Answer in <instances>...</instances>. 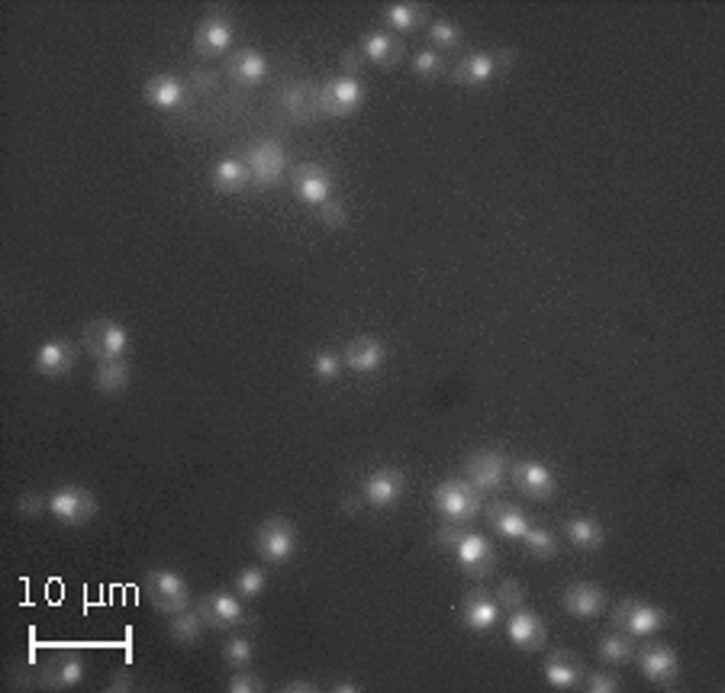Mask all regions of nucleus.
<instances>
[{
	"mask_svg": "<svg viewBox=\"0 0 725 693\" xmlns=\"http://www.w3.org/2000/svg\"><path fill=\"white\" fill-rule=\"evenodd\" d=\"M613 626L632 635V639H648V635H658L667 626V613L645 600H622L613 610Z\"/></svg>",
	"mask_w": 725,
	"mask_h": 693,
	"instance_id": "5",
	"label": "nucleus"
},
{
	"mask_svg": "<svg viewBox=\"0 0 725 693\" xmlns=\"http://www.w3.org/2000/svg\"><path fill=\"white\" fill-rule=\"evenodd\" d=\"M506 639H510L519 652H542L548 642V629L542 623V616L526 606H516L506 619Z\"/></svg>",
	"mask_w": 725,
	"mask_h": 693,
	"instance_id": "14",
	"label": "nucleus"
},
{
	"mask_svg": "<svg viewBox=\"0 0 725 693\" xmlns=\"http://www.w3.org/2000/svg\"><path fill=\"white\" fill-rule=\"evenodd\" d=\"M226 690H229V693H261V690H265V684H261V677H258V674L239 668L236 674L229 677Z\"/></svg>",
	"mask_w": 725,
	"mask_h": 693,
	"instance_id": "44",
	"label": "nucleus"
},
{
	"mask_svg": "<svg viewBox=\"0 0 725 693\" xmlns=\"http://www.w3.org/2000/svg\"><path fill=\"white\" fill-rule=\"evenodd\" d=\"M361 52H365V59L374 62L377 68H397L403 59V42L387 30H374L361 39Z\"/></svg>",
	"mask_w": 725,
	"mask_h": 693,
	"instance_id": "26",
	"label": "nucleus"
},
{
	"mask_svg": "<svg viewBox=\"0 0 725 693\" xmlns=\"http://www.w3.org/2000/svg\"><path fill=\"white\" fill-rule=\"evenodd\" d=\"M42 510H49V500H42V497H36V494H29V497L20 500V513H23V516H36V513H42Z\"/></svg>",
	"mask_w": 725,
	"mask_h": 693,
	"instance_id": "46",
	"label": "nucleus"
},
{
	"mask_svg": "<svg viewBox=\"0 0 725 693\" xmlns=\"http://www.w3.org/2000/svg\"><path fill=\"white\" fill-rule=\"evenodd\" d=\"M94 387L100 394L107 397H116L123 394L129 387V365L126 358H116V362H100L97 371H94Z\"/></svg>",
	"mask_w": 725,
	"mask_h": 693,
	"instance_id": "31",
	"label": "nucleus"
},
{
	"mask_svg": "<svg viewBox=\"0 0 725 693\" xmlns=\"http://www.w3.org/2000/svg\"><path fill=\"white\" fill-rule=\"evenodd\" d=\"M635 661H638V671L642 677H648L651 684L658 687H671L677 677H680V661H677V652L667 645H645L642 652H635Z\"/></svg>",
	"mask_w": 725,
	"mask_h": 693,
	"instance_id": "16",
	"label": "nucleus"
},
{
	"mask_svg": "<svg viewBox=\"0 0 725 693\" xmlns=\"http://www.w3.org/2000/svg\"><path fill=\"white\" fill-rule=\"evenodd\" d=\"M545 681L555 690H571L584 681V664L577 661L574 652H555L545 661Z\"/></svg>",
	"mask_w": 725,
	"mask_h": 693,
	"instance_id": "29",
	"label": "nucleus"
},
{
	"mask_svg": "<svg viewBox=\"0 0 725 693\" xmlns=\"http://www.w3.org/2000/svg\"><path fill=\"white\" fill-rule=\"evenodd\" d=\"M361 62H365V52H345V59H342V65H345V75L348 78H355L358 71H361Z\"/></svg>",
	"mask_w": 725,
	"mask_h": 693,
	"instance_id": "47",
	"label": "nucleus"
},
{
	"mask_svg": "<svg viewBox=\"0 0 725 693\" xmlns=\"http://www.w3.org/2000/svg\"><path fill=\"white\" fill-rule=\"evenodd\" d=\"M561 606L574 619H597L606 610V594H603V587H597V584L577 581V584H571L568 590H564Z\"/></svg>",
	"mask_w": 725,
	"mask_h": 693,
	"instance_id": "22",
	"label": "nucleus"
},
{
	"mask_svg": "<svg viewBox=\"0 0 725 693\" xmlns=\"http://www.w3.org/2000/svg\"><path fill=\"white\" fill-rule=\"evenodd\" d=\"M290 184H294V194L300 204L307 207H323L326 200H332V175L316 162H303L290 171Z\"/></svg>",
	"mask_w": 725,
	"mask_h": 693,
	"instance_id": "12",
	"label": "nucleus"
},
{
	"mask_svg": "<svg viewBox=\"0 0 725 693\" xmlns=\"http://www.w3.org/2000/svg\"><path fill=\"white\" fill-rule=\"evenodd\" d=\"M236 594L242 597V600H255V597H261L265 594V587H268V574L261 571V568H242L239 574H236Z\"/></svg>",
	"mask_w": 725,
	"mask_h": 693,
	"instance_id": "38",
	"label": "nucleus"
},
{
	"mask_svg": "<svg viewBox=\"0 0 725 693\" xmlns=\"http://www.w3.org/2000/svg\"><path fill=\"white\" fill-rule=\"evenodd\" d=\"M413 75L423 81H439L448 75V62L442 59V52L423 49V52H416V59H413Z\"/></svg>",
	"mask_w": 725,
	"mask_h": 693,
	"instance_id": "37",
	"label": "nucleus"
},
{
	"mask_svg": "<svg viewBox=\"0 0 725 693\" xmlns=\"http://www.w3.org/2000/svg\"><path fill=\"white\" fill-rule=\"evenodd\" d=\"M197 613L200 619L207 623V629H216V632H229L245 623V606L242 600H236L226 590H216V594H207L200 603H197Z\"/></svg>",
	"mask_w": 725,
	"mask_h": 693,
	"instance_id": "13",
	"label": "nucleus"
},
{
	"mask_svg": "<svg viewBox=\"0 0 725 693\" xmlns=\"http://www.w3.org/2000/svg\"><path fill=\"white\" fill-rule=\"evenodd\" d=\"M255 552L261 555L265 565H284L297 552V529L290 519L274 516L268 523H261L255 532Z\"/></svg>",
	"mask_w": 725,
	"mask_h": 693,
	"instance_id": "3",
	"label": "nucleus"
},
{
	"mask_svg": "<svg viewBox=\"0 0 725 693\" xmlns=\"http://www.w3.org/2000/svg\"><path fill=\"white\" fill-rule=\"evenodd\" d=\"M510 474H513V484L519 487V494H522V497H529V500L545 503V500L555 497V490H558L555 471L545 468L542 461H532V458L516 461Z\"/></svg>",
	"mask_w": 725,
	"mask_h": 693,
	"instance_id": "15",
	"label": "nucleus"
},
{
	"mask_svg": "<svg viewBox=\"0 0 725 693\" xmlns=\"http://www.w3.org/2000/svg\"><path fill=\"white\" fill-rule=\"evenodd\" d=\"M245 168L258 187H278L287 175V152L281 142L274 139H261L245 152Z\"/></svg>",
	"mask_w": 725,
	"mask_h": 693,
	"instance_id": "6",
	"label": "nucleus"
},
{
	"mask_svg": "<svg viewBox=\"0 0 725 693\" xmlns=\"http://www.w3.org/2000/svg\"><path fill=\"white\" fill-rule=\"evenodd\" d=\"M281 690H284V693H313L316 684H310V681H290V684H284Z\"/></svg>",
	"mask_w": 725,
	"mask_h": 693,
	"instance_id": "48",
	"label": "nucleus"
},
{
	"mask_svg": "<svg viewBox=\"0 0 725 693\" xmlns=\"http://www.w3.org/2000/svg\"><path fill=\"white\" fill-rule=\"evenodd\" d=\"M168 632H171V639H174V642L194 645V642L200 639V635L207 632V623H203L197 610H181V613H174V616H171Z\"/></svg>",
	"mask_w": 725,
	"mask_h": 693,
	"instance_id": "35",
	"label": "nucleus"
},
{
	"mask_svg": "<svg viewBox=\"0 0 725 693\" xmlns=\"http://www.w3.org/2000/svg\"><path fill=\"white\" fill-rule=\"evenodd\" d=\"M319 220H323L326 229H345L348 226V207L342 204V200L332 197L319 207Z\"/></svg>",
	"mask_w": 725,
	"mask_h": 693,
	"instance_id": "43",
	"label": "nucleus"
},
{
	"mask_svg": "<svg viewBox=\"0 0 725 693\" xmlns=\"http://www.w3.org/2000/svg\"><path fill=\"white\" fill-rule=\"evenodd\" d=\"M142 97H145V104L155 110H178L187 97V88L174 75H155L145 81Z\"/></svg>",
	"mask_w": 725,
	"mask_h": 693,
	"instance_id": "25",
	"label": "nucleus"
},
{
	"mask_svg": "<svg viewBox=\"0 0 725 693\" xmlns=\"http://www.w3.org/2000/svg\"><path fill=\"white\" fill-rule=\"evenodd\" d=\"M461 26L458 23H452V20H435L432 26H429V42L435 46V52H448V49H458L461 46Z\"/></svg>",
	"mask_w": 725,
	"mask_h": 693,
	"instance_id": "39",
	"label": "nucleus"
},
{
	"mask_svg": "<svg viewBox=\"0 0 725 693\" xmlns=\"http://www.w3.org/2000/svg\"><path fill=\"white\" fill-rule=\"evenodd\" d=\"M232 39H236V26H232V20L223 17V13H207L194 30V52L207 62L220 59V55L229 52Z\"/></svg>",
	"mask_w": 725,
	"mask_h": 693,
	"instance_id": "10",
	"label": "nucleus"
},
{
	"mask_svg": "<svg viewBox=\"0 0 725 693\" xmlns=\"http://www.w3.org/2000/svg\"><path fill=\"white\" fill-rule=\"evenodd\" d=\"M452 552L458 558V568L468 577H487L493 568H497V555H493L490 542L484 536H477V532L461 529V536L455 539Z\"/></svg>",
	"mask_w": 725,
	"mask_h": 693,
	"instance_id": "11",
	"label": "nucleus"
},
{
	"mask_svg": "<svg viewBox=\"0 0 725 693\" xmlns=\"http://www.w3.org/2000/svg\"><path fill=\"white\" fill-rule=\"evenodd\" d=\"M145 597L158 613L174 616L191 606V587L174 571H149L145 574Z\"/></svg>",
	"mask_w": 725,
	"mask_h": 693,
	"instance_id": "2",
	"label": "nucleus"
},
{
	"mask_svg": "<svg viewBox=\"0 0 725 693\" xmlns=\"http://www.w3.org/2000/svg\"><path fill=\"white\" fill-rule=\"evenodd\" d=\"M564 536H568V542L574 548H580V552H600L606 545V529L600 519H593V516H571L568 523H564Z\"/></svg>",
	"mask_w": 725,
	"mask_h": 693,
	"instance_id": "28",
	"label": "nucleus"
},
{
	"mask_svg": "<svg viewBox=\"0 0 725 693\" xmlns=\"http://www.w3.org/2000/svg\"><path fill=\"white\" fill-rule=\"evenodd\" d=\"M435 510L445 516V523H461L468 526L474 523L484 510V494L468 481H445L435 487Z\"/></svg>",
	"mask_w": 725,
	"mask_h": 693,
	"instance_id": "1",
	"label": "nucleus"
},
{
	"mask_svg": "<svg viewBox=\"0 0 725 693\" xmlns=\"http://www.w3.org/2000/svg\"><path fill=\"white\" fill-rule=\"evenodd\" d=\"M580 687L587 693H619L622 690L616 674H593V677H587V684H580Z\"/></svg>",
	"mask_w": 725,
	"mask_h": 693,
	"instance_id": "45",
	"label": "nucleus"
},
{
	"mask_svg": "<svg viewBox=\"0 0 725 693\" xmlns=\"http://www.w3.org/2000/svg\"><path fill=\"white\" fill-rule=\"evenodd\" d=\"M493 600H497L500 606L516 610V606H526V587H522L519 581H513V577H506V581H500L497 590H493Z\"/></svg>",
	"mask_w": 725,
	"mask_h": 693,
	"instance_id": "42",
	"label": "nucleus"
},
{
	"mask_svg": "<svg viewBox=\"0 0 725 693\" xmlns=\"http://www.w3.org/2000/svg\"><path fill=\"white\" fill-rule=\"evenodd\" d=\"M133 684H129V674H116V681L110 684V690H129Z\"/></svg>",
	"mask_w": 725,
	"mask_h": 693,
	"instance_id": "50",
	"label": "nucleus"
},
{
	"mask_svg": "<svg viewBox=\"0 0 725 693\" xmlns=\"http://www.w3.org/2000/svg\"><path fill=\"white\" fill-rule=\"evenodd\" d=\"M329 690H336V693H339V690H342V693H358L361 687H358V684H352V681H336V684H332Z\"/></svg>",
	"mask_w": 725,
	"mask_h": 693,
	"instance_id": "49",
	"label": "nucleus"
},
{
	"mask_svg": "<svg viewBox=\"0 0 725 693\" xmlns=\"http://www.w3.org/2000/svg\"><path fill=\"white\" fill-rule=\"evenodd\" d=\"M600 661L613 664V668H622V664L635 661V642H632V635L606 632L603 639H600Z\"/></svg>",
	"mask_w": 725,
	"mask_h": 693,
	"instance_id": "33",
	"label": "nucleus"
},
{
	"mask_svg": "<svg viewBox=\"0 0 725 693\" xmlns=\"http://www.w3.org/2000/svg\"><path fill=\"white\" fill-rule=\"evenodd\" d=\"M75 362H78V349L65 339L42 342L36 352V371L42 378H65V374L75 368Z\"/></svg>",
	"mask_w": 725,
	"mask_h": 693,
	"instance_id": "20",
	"label": "nucleus"
},
{
	"mask_svg": "<svg viewBox=\"0 0 725 693\" xmlns=\"http://www.w3.org/2000/svg\"><path fill=\"white\" fill-rule=\"evenodd\" d=\"M229 78L242 84V88H255L268 78V59L255 49H239L236 55L229 59Z\"/></svg>",
	"mask_w": 725,
	"mask_h": 693,
	"instance_id": "27",
	"label": "nucleus"
},
{
	"mask_svg": "<svg viewBox=\"0 0 725 693\" xmlns=\"http://www.w3.org/2000/svg\"><path fill=\"white\" fill-rule=\"evenodd\" d=\"M522 545H526V552L539 561H551L558 555V539L551 529H542V526H529V532L522 536Z\"/></svg>",
	"mask_w": 725,
	"mask_h": 693,
	"instance_id": "36",
	"label": "nucleus"
},
{
	"mask_svg": "<svg viewBox=\"0 0 725 693\" xmlns=\"http://www.w3.org/2000/svg\"><path fill=\"white\" fill-rule=\"evenodd\" d=\"M516 59V52H474L468 59H461L455 68H452V84L458 88H481L490 78H497L500 71Z\"/></svg>",
	"mask_w": 725,
	"mask_h": 693,
	"instance_id": "7",
	"label": "nucleus"
},
{
	"mask_svg": "<svg viewBox=\"0 0 725 693\" xmlns=\"http://www.w3.org/2000/svg\"><path fill=\"white\" fill-rule=\"evenodd\" d=\"M342 368H345V362L336 352H316V358H313V374H316V381H323V384L339 381Z\"/></svg>",
	"mask_w": 725,
	"mask_h": 693,
	"instance_id": "41",
	"label": "nucleus"
},
{
	"mask_svg": "<svg viewBox=\"0 0 725 693\" xmlns=\"http://www.w3.org/2000/svg\"><path fill=\"white\" fill-rule=\"evenodd\" d=\"M284 107L294 120H313L319 113V100H316V88H307V84H294L287 94H284Z\"/></svg>",
	"mask_w": 725,
	"mask_h": 693,
	"instance_id": "34",
	"label": "nucleus"
},
{
	"mask_svg": "<svg viewBox=\"0 0 725 693\" xmlns=\"http://www.w3.org/2000/svg\"><path fill=\"white\" fill-rule=\"evenodd\" d=\"M384 23L394 33H416L419 26L426 23V7L423 4H387Z\"/></svg>",
	"mask_w": 725,
	"mask_h": 693,
	"instance_id": "32",
	"label": "nucleus"
},
{
	"mask_svg": "<svg viewBox=\"0 0 725 693\" xmlns=\"http://www.w3.org/2000/svg\"><path fill=\"white\" fill-rule=\"evenodd\" d=\"M223 658L229 668H249L252 664V642L249 639H242V635H229V639L223 642Z\"/></svg>",
	"mask_w": 725,
	"mask_h": 693,
	"instance_id": "40",
	"label": "nucleus"
},
{
	"mask_svg": "<svg viewBox=\"0 0 725 693\" xmlns=\"http://www.w3.org/2000/svg\"><path fill=\"white\" fill-rule=\"evenodd\" d=\"M84 677V661L78 655H55L42 664V687L49 690H68L81 684Z\"/></svg>",
	"mask_w": 725,
	"mask_h": 693,
	"instance_id": "24",
	"label": "nucleus"
},
{
	"mask_svg": "<svg viewBox=\"0 0 725 693\" xmlns=\"http://www.w3.org/2000/svg\"><path fill=\"white\" fill-rule=\"evenodd\" d=\"M384 358H387L384 342L374 339V336H358V339L348 342L345 352H342L345 368L355 371V374H374L377 368L384 365Z\"/></svg>",
	"mask_w": 725,
	"mask_h": 693,
	"instance_id": "21",
	"label": "nucleus"
},
{
	"mask_svg": "<svg viewBox=\"0 0 725 693\" xmlns=\"http://www.w3.org/2000/svg\"><path fill=\"white\" fill-rule=\"evenodd\" d=\"M249 181H252L249 168H245V162H239V158H223L210 175L213 191H220V194H239V191H245Z\"/></svg>",
	"mask_w": 725,
	"mask_h": 693,
	"instance_id": "30",
	"label": "nucleus"
},
{
	"mask_svg": "<svg viewBox=\"0 0 725 693\" xmlns=\"http://www.w3.org/2000/svg\"><path fill=\"white\" fill-rule=\"evenodd\" d=\"M49 513L65 526H87L97 516V500L91 490L68 484L49 497Z\"/></svg>",
	"mask_w": 725,
	"mask_h": 693,
	"instance_id": "9",
	"label": "nucleus"
},
{
	"mask_svg": "<svg viewBox=\"0 0 725 693\" xmlns=\"http://www.w3.org/2000/svg\"><path fill=\"white\" fill-rule=\"evenodd\" d=\"M468 484H474L481 494H490V490H500L506 484V458L493 449H481L468 458Z\"/></svg>",
	"mask_w": 725,
	"mask_h": 693,
	"instance_id": "17",
	"label": "nucleus"
},
{
	"mask_svg": "<svg viewBox=\"0 0 725 693\" xmlns=\"http://www.w3.org/2000/svg\"><path fill=\"white\" fill-rule=\"evenodd\" d=\"M403 490H406V478L400 468H377L365 478V500L374 510L397 507Z\"/></svg>",
	"mask_w": 725,
	"mask_h": 693,
	"instance_id": "18",
	"label": "nucleus"
},
{
	"mask_svg": "<svg viewBox=\"0 0 725 693\" xmlns=\"http://www.w3.org/2000/svg\"><path fill=\"white\" fill-rule=\"evenodd\" d=\"M81 342H84L87 355H94L97 362H116V358H126V352H129L126 329L113 320H91L84 326Z\"/></svg>",
	"mask_w": 725,
	"mask_h": 693,
	"instance_id": "8",
	"label": "nucleus"
},
{
	"mask_svg": "<svg viewBox=\"0 0 725 693\" xmlns=\"http://www.w3.org/2000/svg\"><path fill=\"white\" fill-rule=\"evenodd\" d=\"M461 619H464V626H468L471 632H487L497 626V619H500V603L493 600L487 590L481 587H474L464 594L461 600Z\"/></svg>",
	"mask_w": 725,
	"mask_h": 693,
	"instance_id": "19",
	"label": "nucleus"
},
{
	"mask_svg": "<svg viewBox=\"0 0 725 693\" xmlns=\"http://www.w3.org/2000/svg\"><path fill=\"white\" fill-rule=\"evenodd\" d=\"M316 100H319V113L323 117H352V113L365 104V84L358 78H329L326 84L316 88Z\"/></svg>",
	"mask_w": 725,
	"mask_h": 693,
	"instance_id": "4",
	"label": "nucleus"
},
{
	"mask_svg": "<svg viewBox=\"0 0 725 693\" xmlns=\"http://www.w3.org/2000/svg\"><path fill=\"white\" fill-rule=\"evenodd\" d=\"M484 513H487V523L490 529L497 532L500 539H522L529 532V516L522 513L519 507H513V503H506V500H497V503H484Z\"/></svg>",
	"mask_w": 725,
	"mask_h": 693,
	"instance_id": "23",
	"label": "nucleus"
}]
</instances>
